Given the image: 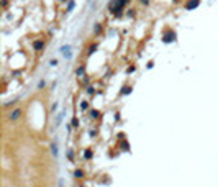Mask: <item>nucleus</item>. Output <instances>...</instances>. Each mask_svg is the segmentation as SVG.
Instances as JSON below:
<instances>
[{
  "mask_svg": "<svg viewBox=\"0 0 218 187\" xmlns=\"http://www.w3.org/2000/svg\"><path fill=\"white\" fill-rule=\"evenodd\" d=\"M199 5V0H192L190 3H187V8H193V7Z\"/></svg>",
  "mask_w": 218,
  "mask_h": 187,
  "instance_id": "nucleus-3",
  "label": "nucleus"
},
{
  "mask_svg": "<svg viewBox=\"0 0 218 187\" xmlns=\"http://www.w3.org/2000/svg\"><path fill=\"white\" fill-rule=\"evenodd\" d=\"M59 187H64V182L62 181H59Z\"/></svg>",
  "mask_w": 218,
  "mask_h": 187,
  "instance_id": "nucleus-9",
  "label": "nucleus"
},
{
  "mask_svg": "<svg viewBox=\"0 0 218 187\" xmlns=\"http://www.w3.org/2000/svg\"><path fill=\"white\" fill-rule=\"evenodd\" d=\"M84 74V67H81V69H77V76H82Z\"/></svg>",
  "mask_w": 218,
  "mask_h": 187,
  "instance_id": "nucleus-7",
  "label": "nucleus"
},
{
  "mask_svg": "<svg viewBox=\"0 0 218 187\" xmlns=\"http://www.w3.org/2000/svg\"><path fill=\"white\" fill-rule=\"evenodd\" d=\"M69 49H71V46H69V44H66V46H62V48H61V53H62V54H67V53H69Z\"/></svg>",
  "mask_w": 218,
  "mask_h": 187,
  "instance_id": "nucleus-4",
  "label": "nucleus"
},
{
  "mask_svg": "<svg viewBox=\"0 0 218 187\" xmlns=\"http://www.w3.org/2000/svg\"><path fill=\"white\" fill-rule=\"evenodd\" d=\"M20 113H22V110H18V108H16L15 112H12V113H10V120H16V118L20 117Z\"/></svg>",
  "mask_w": 218,
  "mask_h": 187,
  "instance_id": "nucleus-1",
  "label": "nucleus"
},
{
  "mask_svg": "<svg viewBox=\"0 0 218 187\" xmlns=\"http://www.w3.org/2000/svg\"><path fill=\"white\" fill-rule=\"evenodd\" d=\"M41 48H43V43H41V41H36V43H34V49H41Z\"/></svg>",
  "mask_w": 218,
  "mask_h": 187,
  "instance_id": "nucleus-5",
  "label": "nucleus"
},
{
  "mask_svg": "<svg viewBox=\"0 0 218 187\" xmlns=\"http://www.w3.org/2000/svg\"><path fill=\"white\" fill-rule=\"evenodd\" d=\"M72 8H74V2L71 0V2H69V5H67V12H71Z\"/></svg>",
  "mask_w": 218,
  "mask_h": 187,
  "instance_id": "nucleus-6",
  "label": "nucleus"
},
{
  "mask_svg": "<svg viewBox=\"0 0 218 187\" xmlns=\"http://www.w3.org/2000/svg\"><path fill=\"white\" fill-rule=\"evenodd\" d=\"M51 151H53V156H54V158H57V144H56V143L51 144Z\"/></svg>",
  "mask_w": 218,
  "mask_h": 187,
  "instance_id": "nucleus-2",
  "label": "nucleus"
},
{
  "mask_svg": "<svg viewBox=\"0 0 218 187\" xmlns=\"http://www.w3.org/2000/svg\"><path fill=\"white\" fill-rule=\"evenodd\" d=\"M141 2H144V3H146V2H148V0H141Z\"/></svg>",
  "mask_w": 218,
  "mask_h": 187,
  "instance_id": "nucleus-10",
  "label": "nucleus"
},
{
  "mask_svg": "<svg viewBox=\"0 0 218 187\" xmlns=\"http://www.w3.org/2000/svg\"><path fill=\"white\" fill-rule=\"evenodd\" d=\"M85 158H92V153H90V149H87V151H85Z\"/></svg>",
  "mask_w": 218,
  "mask_h": 187,
  "instance_id": "nucleus-8",
  "label": "nucleus"
}]
</instances>
